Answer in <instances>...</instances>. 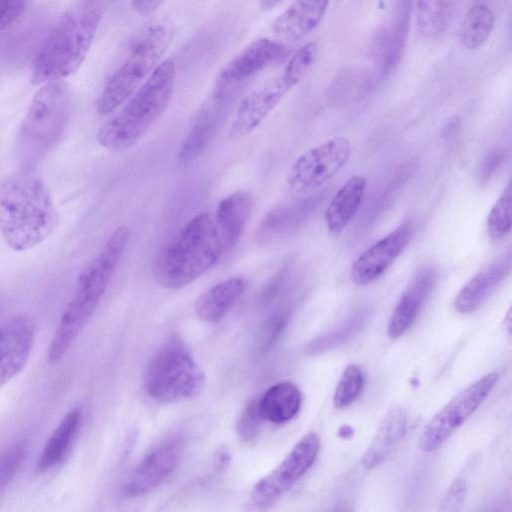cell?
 <instances>
[{
	"instance_id": "26",
	"label": "cell",
	"mask_w": 512,
	"mask_h": 512,
	"mask_svg": "<svg viewBox=\"0 0 512 512\" xmlns=\"http://www.w3.org/2000/svg\"><path fill=\"white\" fill-rule=\"evenodd\" d=\"M82 422L80 408L70 410L46 441L37 462L36 470L45 472L59 464L69 451Z\"/></svg>"
},
{
	"instance_id": "25",
	"label": "cell",
	"mask_w": 512,
	"mask_h": 512,
	"mask_svg": "<svg viewBox=\"0 0 512 512\" xmlns=\"http://www.w3.org/2000/svg\"><path fill=\"white\" fill-rule=\"evenodd\" d=\"M301 402L302 396L298 387L290 381H280L270 386L258 398V407L263 420L281 424L298 413Z\"/></svg>"
},
{
	"instance_id": "28",
	"label": "cell",
	"mask_w": 512,
	"mask_h": 512,
	"mask_svg": "<svg viewBox=\"0 0 512 512\" xmlns=\"http://www.w3.org/2000/svg\"><path fill=\"white\" fill-rule=\"evenodd\" d=\"M495 14L485 3L478 2L466 12L459 29V40L469 50L481 47L490 37Z\"/></svg>"
},
{
	"instance_id": "29",
	"label": "cell",
	"mask_w": 512,
	"mask_h": 512,
	"mask_svg": "<svg viewBox=\"0 0 512 512\" xmlns=\"http://www.w3.org/2000/svg\"><path fill=\"white\" fill-rule=\"evenodd\" d=\"M455 12L452 1H419L416 20L420 33L425 37L436 38L448 29Z\"/></svg>"
},
{
	"instance_id": "20",
	"label": "cell",
	"mask_w": 512,
	"mask_h": 512,
	"mask_svg": "<svg viewBox=\"0 0 512 512\" xmlns=\"http://www.w3.org/2000/svg\"><path fill=\"white\" fill-rule=\"evenodd\" d=\"M252 209V196L237 191L224 197L217 205L213 219L224 252L238 242Z\"/></svg>"
},
{
	"instance_id": "46",
	"label": "cell",
	"mask_w": 512,
	"mask_h": 512,
	"mask_svg": "<svg viewBox=\"0 0 512 512\" xmlns=\"http://www.w3.org/2000/svg\"><path fill=\"white\" fill-rule=\"evenodd\" d=\"M329 512H348V509L346 506L344 505H338V506H335L332 510H330Z\"/></svg>"
},
{
	"instance_id": "27",
	"label": "cell",
	"mask_w": 512,
	"mask_h": 512,
	"mask_svg": "<svg viewBox=\"0 0 512 512\" xmlns=\"http://www.w3.org/2000/svg\"><path fill=\"white\" fill-rule=\"evenodd\" d=\"M320 199V194H314L274 207L260 225L261 237L275 236L294 229L311 214Z\"/></svg>"
},
{
	"instance_id": "6",
	"label": "cell",
	"mask_w": 512,
	"mask_h": 512,
	"mask_svg": "<svg viewBox=\"0 0 512 512\" xmlns=\"http://www.w3.org/2000/svg\"><path fill=\"white\" fill-rule=\"evenodd\" d=\"M70 110V91L64 81L41 85L17 137V157L23 170L31 171L54 148L68 124Z\"/></svg>"
},
{
	"instance_id": "2",
	"label": "cell",
	"mask_w": 512,
	"mask_h": 512,
	"mask_svg": "<svg viewBox=\"0 0 512 512\" xmlns=\"http://www.w3.org/2000/svg\"><path fill=\"white\" fill-rule=\"evenodd\" d=\"M129 229L122 225L80 272L74 294L64 309L47 353L50 364L58 363L93 316L127 246Z\"/></svg>"
},
{
	"instance_id": "32",
	"label": "cell",
	"mask_w": 512,
	"mask_h": 512,
	"mask_svg": "<svg viewBox=\"0 0 512 512\" xmlns=\"http://www.w3.org/2000/svg\"><path fill=\"white\" fill-rule=\"evenodd\" d=\"M364 376L361 369L354 364L346 366L333 395V404L342 409L352 404L361 394Z\"/></svg>"
},
{
	"instance_id": "31",
	"label": "cell",
	"mask_w": 512,
	"mask_h": 512,
	"mask_svg": "<svg viewBox=\"0 0 512 512\" xmlns=\"http://www.w3.org/2000/svg\"><path fill=\"white\" fill-rule=\"evenodd\" d=\"M512 187L509 182L492 206L487 217V229L494 239H501L511 230Z\"/></svg>"
},
{
	"instance_id": "18",
	"label": "cell",
	"mask_w": 512,
	"mask_h": 512,
	"mask_svg": "<svg viewBox=\"0 0 512 512\" xmlns=\"http://www.w3.org/2000/svg\"><path fill=\"white\" fill-rule=\"evenodd\" d=\"M436 282V271L429 266L417 271L400 296L389 319L387 333L390 339L402 336L414 323Z\"/></svg>"
},
{
	"instance_id": "12",
	"label": "cell",
	"mask_w": 512,
	"mask_h": 512,
	"mask_svg": "<svg viewBox=\"0 0 512 512\" xmlns=\"http://www.w3.org/2000/svg\"><path fill=\"white\" fill-rule=\"evenodd\" d=\"M237 86H217L195 115L177 153L181 168L193 165L209 145L234 98Z\"/></svg>"
},
{
	"instance_id": "43",
	"label": "cell",
	"mask_w": 512,
	"mask_h": 512,
	"mask_svg": "<svg viewBox=\"0 0 512 512\" xmlns=\"http://www.w3.org/2000/svg\"><path fill=\"white\" fill-rule=\"evenodd\" d=\"M353 435V429L349 425H343L338 430V436L342 439H349Z\"/></svg>"
},
{
	"instance_id": "40",
	"label": "cell",
	"mask_w": 512,
	"mask_h": 512,
	"mask_svg": "<svg viewBox=\"0 0 512 512\" xmlns=\"http://www.w3.org/2000/svg\"><path fill=\"white\" fill-rule=\"evenodd\" d=\"M504 158L503 151L494 149L484 157L478 169V181L485 184L494 175Z\"/></svg>"
},
{
	"instance_id": "11",
	"label": "cell",
	"mask_w": 512,
	"mask_h": 512,
	"mask_svg": "<svg viewBox=\"0 0 512 512\" xmlns=\"http://www.w3.org/2000/svg\"><path fill=\"white\" fill-rule=\"evenodd\" d=\"M319 436L310 432L294 446L285 459L255 485L252 499L259 508L274 504L312 467L320 451Z\"/></svg>"
},
{
	"instance_id": "47",
	"label": "cell",
	"mask_w": 512,
	"mask_h": 512,
	"mask_svg": "<svg viewBox=\"0 0 512 512\" xmlns=\"http://www.w3.org/2000/svg\"><path fill=\"white\" fill-rule=\"evenodd\" d=\"M489 512H496V511H495V510H493V511H489Z\"/></svg>"
},
{
	"instance_id": "17",
	"label": "cell",
	"mask_w": 512,
	"mask_h": 512,
	"mask_svg": "<svg viewBox=\"0 0 512 512\" xmlns=\"http://www.w3.org/2000/svg\"><path fill=\"white\" fill-rule=\"evenodd\" d=\"M181 443L173 438L153 449L141 461L127 481V495H142L157 487L175 469L180 458Z\"/></svg>"
},
{
	"instance_id": "38",
	"label": "cell",
	"mask_w": 512,
	"mask_h": 512,
	"mask_svg": "<svg viewBox=\"0 0 512 512\" xmlns=\"http://www.w3.org/2000/svg\"><path fill=\"white\" fill-rule=\"evenodd\" d=\"M468 493V485L463 478L455 479L443 494L439 511L458 512L463 506Z\"/></svg>"
},
{
	"instance_id": "24",
	"label": "cell",
	"mask_w": 512,
	"mask_h": 512,
	"mask_svg": "<svg viewBox=\"0 0 512 512\" xmlns=\"http://www.w3.org/2000/svg\"><path fill=\"white\" fill-rule=\"evenodd\" d=\"M242 277H233L218 283L196 301L195 310L200 319L208 323L220 321L247 288Z\"/></svg>"
},
{
	"instance_id": "22",
	"label": "cell",
	"mask_w": 512,
	"mask_h": 512,
	"mask_svg": "<svg viewBox=\"0 0 512 512\" xmlns=\"http://www.w3.org/2000/svg\"><path fill=\"white\" fill-rule=\"evenodd\" d=\"M511 268V258L504 256L474 275L459 291L454 301L455 309L463 314L474 311L506 277Z\"/></svg>"
},
{
	"instance_id": "8",
	"label": "cell",
	"mask_w": 512,
	"mask_h": 512,
	"mask_svg": "<svg viewBox=\"0 0 512 512\" xmlns=\"http://www.w3.org/2000/svg\"><path fill=\"white\" fill-rule=\"evenodd\" d=\"M204 374L185 344L171 337L153 356L144 373V389L158 402H177L200 393Z\"/></svg>"
},
{
	"instance_id": "21",
	"label": "cell",
	"mask_w": 512,
	"mask_h": 512,
	"mask_svg": "<svg viewBox=\"0 0 512 512\" xmlns=\"http://www.w3.org/2000/svg\"><path fill=\"white\" fill-rule=\"evenodd\" d=\"M408 419L405 411L392 408L383 418L363 457L362 465L371 470L383 463L396 450L405 436Z\"/></svg>"
},
{
	"instance_id": "9",
	"label": "cell",
	"mask_w": 512,
	"mask_h": 512,
	"mask_svg": "<svg viewBox=\"0 0 512 512\" xmlns=\"http://www.w3.org/2000/svg\"><path fill=\"white\" fill-rule=\"evenodd\" d=\"M350 155L351 144L343 136H335L307 150L289 168L286 190L292 195L317 190L338 173Z\"/></svg>"
},
{
	"instance_id": "7",
	"label": "cell",
	"mask_w": 512,
	"mask_h": 512,
	"mask_svg": "<svg viewBox=\"0 0 512 512\" xmlns=\"http://www.w3.org/2000/svg\"><path fill=\"white\" fill-rule=\"evenodd\" d=\"M171 39L172 29L164 23L151 24L134 36L127 58L112 74L97 99L99 115L112 113L128 100L157 67Z\"/></svg>"
},
{
	"instance_id": "5",
	"label": "cell",
	"mask_w": 512,
	"mask_h": 512,
	"mask_svg": "<svg viewBox=\"0 0 512 512\" xmlns=\"http://www.w3.org/2000/svg\"><path fill=\"white\" fill-rule=\"evenodd\" d=\"M224 253L213 218L194 216L158 257L156 277L168 289H180L204 274Z\"/></svg>"
},
{
	"instance_id": "19",
	"label": "cell",
	"mask_w": 512,
	"mask_h": 512,
	"mask_svg": "<svg viewBox=\"0 0 512 512\" xmlns=\"http://www.w3.org/2000/svg\"><path fill=\"white\" fill-rule=\"evenodd\" d=\"M328 6L327 1H295L271 23V31L280 38L298 41L320 24Z\"/></svg>"
},
{
	"instance_id": "4",
	"label": "cell",
	"mask_w": 512,
	"mask_h": 512,
	"mask_svg": "<svg viewBox=\"0 0 512 512\" xmlns=\"http://www.w3.org/2000/svg\"><path fill=\"white\" fill-rule=\"evenodd\" d=\"M175 75L171 59L159 63L123 108L100 127L96 135L98 143L114 152L134 146L167 109L174 91Z\"/></svg>"
},
{
	"instance_id": "1",
	"label": "cell",
	"mask_w": 512,
	"mask_h": 512,
	"mask_svg": "<svg viewBox=\"0 0 512 512\" xmlns=\"http://www.w3.org/2000/svg\"><path fill=\"white\" fill-rule=\"evenodd\" d=\"M60 216L45 183L29 170L0 181V233L13 251H28L51 236Z\"/></svg>"
},
{
	"instance_id": "16",
	"label": "cell",
	"mask_w": 512,
	"mask_h": 512,
	"mask_svg": "<svg viewBox=\"0 0 512 512\" xmlns=\"http://www.w3.org/2000/svg\"><path fill=\"white\" fill-rule=\"evenodd\" d=\"M412 236V225L403 223L366 249L351 268V279L366 285L378 279L402 253Z\"/></svg>"
},
{
	"instance_id": "41",
	"label": "cell",
	"mask_w": 512,
	"mask_h": 512,
	"mask_svg": "<svg viewBox=\"0 0 512 512\" xmlns=\"http://www.w3.org/2000/svg\"><path fill=\"white\" fill-rule=\"evenodd\" d=\"M130 4L139 15L145 17L155 12L163 4V1L135 0Z\"/></svg>"
},
{
	"instance_id": "42",
	"label": "cell",
	"mask_w": 512,
	"mask_h": 512,
	"mask_svg": "<svg viewBox=\"0 0 512 512\" xmlns=\"http://www.w3.org/2000/svg\"><path fill=\"white\" fill-rule=\"evenodd\" d=\"M461 120L458 115H453L448 118L441 128V135L443 137H449L454 135L460 128Z\"/></svg>"
},
{
	"instance_id": "14",
	"label": "cell",
	"mask_w": 512,
	"mask_h": 512,
	"mask_svg": "<svg viewBox=\"0 0 512 512\" xmlns=\"http://www.w3.org/2000/svg\"><path fill=\"white\" fill-rule=\"evenodd\" d=\"M293 85L281 73L255 89L240 103L231 123L229 137L239 140L255 130L278 105Z\"/></svg>"
},
{
	"instance_id": "34",
	"label": "cell",
	"mask_w": 512,
	"mask_h": 512,
	"mask_svg": "<svg viewBox=\"0 0 512 512\" xmlns=\"http://www.w3.org/2000/svg\"><path fill=\"white\" fill-rule=\"evenodd\" d=\"M362 323V316L356 315L353 319L348 320L343 326L328 334L322 335L311 341L306 351L308 354L321 353L327 349L337 346L338 344L349 338L354 331H357Z\"/></svg>"
},
{
	"instance_id": "33",
	"label": "cell",
	"mask_w": 512,
	"mask_h": 512,
	"mask_svg": "<svg viewBox=\"0 0 512 512\" xmlns=\"http://www.w3.org/2000/svg\"><path fill=\"white\" fill-rule=\"evenodd\" d=\"M316 56L317 45L315 42L302 45L289 59L282 74L296 86L309 71Z\"/></svg>"
},
{
	"instance_id": "35",
	"label": "cell",
	"mask_w": 512,
	"mask_h": 512,
	"mask_svg": "<svg viewBox=\"0 0 512 512\" xmlns=\"http://www.w3.org/2000/svg\"><path fill=\"white\" fill-rule=\"evenodd\" d=\"M26 454V445L18 442L0 454V494L17 473Z\"/></svg>"
},
{
	"instance_id": "13",
	"label": "cell",
	"mask_w": 512,
	"mask_h": 512,
	"mask_svg": "<svg viewBox=\"0 0 512 512\" xmlns=\"http://www.w3.org/2000/svg\"><path fill=\"white\" fill-rule=\"evenodd\" d=\"M35 341V322L27 314L0 323V388L25 367Z\"/></svg>"
},
{
	"instance_id": "39",
	"label": "cell",
	"mask_w": 512,
	"mask_h": 512,
	"mask_svg": "<svg viewBox=\"0 0 512 512\" xmlns=\"http://www.w3.org/2000/svg\"><path fill=\"white\" fill-rule=\"evenodd\" d=\"M25 8L24 1H0V32L16 22Z\"/></svg>"
},
{
	"instance_id": "3",
	"label": "cell",
	"mask_w": 512,
	"mask_h": 512,
	"mask_svg": "<svg viewBox=\"0 0 512 512\" xmlns=\"http://www.w3.org/2000/svg\"><path fill=\"white\" fill-rule=\"evenodd\" d=\"M102 17L96 1H80L53 25L38 48L32 67V82L43 85L76 72L93 43Z\"/></svg>"
},
{
	"instance_id": "44",
	"label": "cell",
	"mask_w": 512,
	"mask_h": 512,
	"mask_svg": "<svg viewBox=\"0 0 512 512\" xmlns=\"http://www.w3.org/2000/svg\"><path fill=\"white\" fill-rule=\"evenodd\" d=\"M278 4H279V1H275V0H264V1L259 2V6L263 10L272 9L274 6H276Z\"/></svg>"
},
{
	"instance_id": "36",
	"label": "cell",
	"mask_w": 512,
	"mask_h": 512,
	"mask_svg": "<svg viewBox=\"0 0 512 512\" xmlns=\"http://www.w3.org/2000/svg\"><path fill=\"white\" fill-rule=\"evenodd\" d=\"M289 319L287 310H279L272 314L262 326L259 334L257 350L264 353L277 341L285 329Z\"/></svg>"
},
{
	"instance_id": "15",
	"label": "cell",
	"mask_w": 512,
	"mask_h": 512,
	"mask_svg": "<svg viewBox=\"0 0 512 512\" xmlns=\"http://www.w3.org/2000/svg\"><path fill=\"white\" fill-rule=\"evenodd\" d=\"M286 54V46L281 42L266 37L256 39L219 71L217 86H238L266 67L280 62Z\"/></svg>"
},
{
	"instance_id": "30",
	"label": "cell",
	"mask_w": 512,
	"mask_h": 512,
	"mask_svg": "<svg viewBox=\"0 0 512 512\" xmlns=\"http://www.w3.org/2000/svg\"><path fill=\"white\" fill-rule=\"evenodd\" d=\"M402 6L394 19L385 40L386 47L382 51L383 69L387 72L397 65L406 42L410 3L403 2Z\"/></svg>"
},
{
	"instance_id": "10",
	"label": "cell",
	"mask_w": 512,
	"mask_h": 512,
	"mask_svg": "<svg viewBox=\"0 0 512 512\" xmlns=\"http://www.w3.org/2000/svg\"><path fill=\"white\" fill-rule=\"evenodd\" d=\"M498 381V374L489 373L454 396L428 422L419 438V447L429 453L442 444L477 410Z\"/></svg>"
},
{
	"instance_id": "37",
	"label": "cell",
	"mask_w": 512,
	"mask_h": 512,
	"mask_svg": "<svg viewBox=\"0 0 512 512\" xmlns=\"http://www.w3.org/2000/svg\"><path fill=\"white\" fill-rule=\"evenodd\" d=\"M258 398L255 397L247 404L237 423V432L244 441H251L257 436L263 421L259 412Z\"/></svg>"
},
{
	"instance_id": "23",
	"label": "cell",
	"mask_w": 512,
	"mask_h": 512,
	"mask_svg": "<svg viewBox=\"0 0 512 512\" xmlns=\"http://www.w3.org/2000/svg\"><path fill=\"white\" fill-rule=\"evenodd\" d=\"M366 189L360 175L348 178L330 200L325 210V223L332 235H339L358 212Z\"/></svg>"
},
{
	"instance_id": "45",
	"label": "cell",
	"mask_w": 512,
	"mask_h": 512,
	"mask_svg": "<svg viewBox=\"0 0 512 512\" xmlns=\"http://www.w3.org/2000/svg\"><path fill=\"white\" fill-rule=\"evenodd\" d=\"M511 323H512V318H511V309L508 310V313L506 315V318L504 319V325L506 327V330L509 334H511Z\"/></svg>"
}]
</instances>
